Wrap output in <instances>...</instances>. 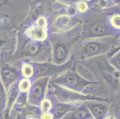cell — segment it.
<instances>
[{
	"instance_id": "obj_1",
	"label": "cell",
	"mask_w": 120,
	"mask_h": 119,
	"mask_svg": "<svg viewBox=\"0 0 120 119\" xmlns=\"http://www.w3.org/2000/svg\"><path fill=\"white\" fill-rule=\"evenodd\" d=\"M56 82L63 85L66 88L78 92L84 90L90 83L89 82L84 79L78 73L74 72H69L58 77Z\"/></svg>"
},
{
	"instance_id": "obj_2",
	"label": "cell",
	"mask_w": 120,
	"mask_h": 119,
	"mask_svg": "<svg viewBox=\"0 0 120 119\" xmlns=\"http://www.w3.org/2000/svg\"><path fill=\"white\" fill-rule=\"evenodd\" d=\"M111 44L99 41H89L82 46L80 50L81 57L86 59L96 55L102 54L109 51Z\"/></svg>"
},
{
	"instance_id": "obj_3",
	"label": "cell",
	"mask_w": 120,
	"mask_h": 119,
	"mask_svg": "<svg viewBox=\"0 0 120 119\" xmlns=\"http://www.w3.org/2000/svg\"><path fill=\"white\" fill-rule=\"evenodd\" d=\"M53 61L55 64H62L67 59L70 45L65 42L58 41L53 44Z\"/></svg>"
},
{
	"instance_id": "obj_4",
	"label": "cell",
	"mask_w": 120,
	"mask_h": 119,
	"mask_svg": "<svg viewBox=\"0 0 120 119\" xmlns=\"http://www.w3.org/2000/svg\"><path fill=\"white\" fill-rule=\"evenodd\" d=\"M88 108L95 119H105L110 106L106 102H92L88 104Z\"/></svg>"
},
{
	"instance_id": "obj_5",
	"label": "cell",
	"mask_w": 120,
	"mask_h": 119,
	"mask_svg": "<svg viewBox=\"0 0 120 119\" xmlns=\"http://www.w3.org/2000/svg\"><path fill=\"white\" fill-rule=\"evenodd\" d=\"M108 28L106 23L103 21L94 22L90 28V35L95 36H104L111 35V33Z\"/></svg>"
},
{
	"instance_id": "obj_6",
	"label": "cell",
	"mask_w": 120,
	"mask_h": 119,
	"mask_svg": "<svg viewBox=\"0 0 120 119\" xmlns=\"http://www.w3.org/2000/svg\"><path fill=\"white\" fill-rule=\"evenodd\" d=\"M91 113L85 107H79L78 109L68 112L61 119H91Z\"/></svg>"
},
{
	"instance_id": "obj_7",
	"label": "cell",
	"mask_w": 120,
	"mask_h": 119,
	"mask_svg": "<svg viewBox=\"0 0 120 119\" xmlns=\"http://www.w3.org/2000/svg\"><path fill=\"white\" fill-rule=\"evenodd\" d=\"M56 94L60 100L64 102H70V101L73 102L75 100L86 98V97L81 95L79 93L76 94L72 91H69L64 89H60L58 90L57 92H56Z\"/></svg>"
},
{
	"instance_id": "obj_8",
	"label": "cell",
	"mask_w": 120,
	"mask_h": 119,
	"mask_svg": "<svg viewBox=\"0 0 120 119\" xmlns=\"http://www.w3.org/2000/svg\"><path fill=\"white\" fill-rule=\"evenodd\" d=\"M45 82L42 83L37 82L34 85L30 90V98L32 102H39L44 95Z\"/></svg>"
},
{
	"instance_id": "obj_9",
	"label": "cell",
	"mask_w": 120,
	"mask_h": 119,
	"mask_svg": "<svg viewBox=\"0 0 120 119\" xmlns=\"http://www.w3.org/2000/svg\"><path fill=\"white\" fill-rule=\"evenodd\" d=\"M77 72L78 75L82 77L84 79L88 82H96V77L93 73L91 70L88 68L87 65L82 63H78L77 65Z\"/></svg>"
},
{
	"instance_id": "obj_10",
	"label": "cell",
	"mask_w": 120,
	"mask_h": 119,
	"mask_svg": "<svg viewBox=\"0 0 120 119\" xmlns=\"http://www.w3.org/2000/svg\"><path fill=\"white\" fill-rule=\"evenodd\" d=\"M110 110L116 119H120V90L112 97Z\"/></svg>"
},
{
	"instance_id": "obj_11",
	"label": "cell",
	"mask_w": 120,
	"mask_h": 119,
	"mask_svg": "<svg viewBox=\"0 0 120 119\" xmlns=\"http://www.w3.org/2000/svg\"><path fill=\"white\" fill-rule=\"evenodd\" d=\"M44 21L38 22V26L32 28L29 30V35L30 36L38 40H42L45 37V29H44Z\"/></svg>"
},
{
	"instance_id": "obj_12",
	"label": "cell",
	"mask_w": 120,
	"mask_h": 119,
	"mask_svg": "<svg viewBox=\"0 0 120 119\" xmlns=\"http://www.w3.org/2000/svg\"><path fill=\"white\" fill-rule=\"evenodd\" d=\"M40 45L35 42H29L25 45V54L29 56H34L37 55L40 51Z\"/></svg>"
},
{
	"instance_id": "obj_13",
	"label": "cell",
	"mask_w": 120,
	"mask_h": 119,
	"mask_svg": "<svg viewBox=\"0 0 120 119\" xmlns=\"http://www.w3.org/2000/svg\"><path fill=\"white\" fill-rule=\"evenodd\" d=\"M109 63L115 69L120 76V49L115 52V54L109 59Z\"/></svg>"
},
{
	"instance_id": "obj_14",
	"label": "cell",
	"mask_w": 120,
	"mask_h": 119,
	"mask_svg": "<svg viewBox=\"0 0 120 119\" xmlns=\"http://www.w3.org/2000/svg\"><path fill=\"white\" fill-rule=\"evenodd\" d=\"M17 73L13 69H6L2 72V77L5 82L11 83L16 79Z\"/></svg>"
},
{
	"instance_id": "obj_15",
	"label": "cell",
	"mask_w": 120,
	"mask_h": 119,
	"mask_svg": "<svg viewBox=\"0 0 120 119\" xmlns=\"http://www.w3.org/2000/svg\"><path fill=\"white\" fill-rule=\"evenodd\" d=\"M71 107H68L65 105L62 104H59L57 106L56 108L55 112H54V114H55V117L57 119H60V117H62V115L63 117L65 115V113H66L69 110H70Z\"/></svg>"
},
{
	"instance_id": "obj_16",
	"label": "cell",
	"mask_w": 120,
	"mask_h": 119,
	"mask_svg": "<svg viewBox=\"0 0 120 119\" xmlns=\"http://www.w3.org/2000/svg\"><path fill=\"white\" fill-rule=\"evenodd\" d=\"M111 23L112 26L114 28L120 29V15L113 16L111 18Z\"/></svg>"
},
{
	"instance_id": "obj_17",
	"label": "cell",
	"mask_w": 120,
	"mask_h": 119,
	"mask_svg": "<svg viewBox=\"0 0 120 119\" xmlns=\"http://www.w3.org/2000/svg\"><path fill=\"white\" fill-rule=\"evenodd\" d=\"M23 74L26 77H29L33 73V69L30 65L28 64H25L22 68Z\"/></svg>"
},
{
	"instance_id": "obj_18",
	"label": "cell",
	"mask_w": 120,
	"mask_h": 119,
	"mask_svg": "<svg viewBox=\"0 0 120 119\" xmlns=\"http://www.w3.org/2000/svg\"><path fill=\"white\" fill-rule=\"evenodd\" d=\"M19 88L22 90H23V91L28 90L30 88V82L28 80H23L20 82Z\"/></svg>"
},
{
	"instance_id": "obj_19",
	"label": "cell",
	"mask_w": 120,
	"mask_h": 119,
	"mask_svg": "<svg viewBox=\"0 0 120 119\" xmlns=\"http://www.w3.org/2000/svg\"><path fill=\"white\" fill-rule=\"evenodd\" d=\"M50 102L49 100H45L42 101V108L44 111H47L50 107Z\"/></svg>"
},
{
	"instance_id": "obj_20",
	"label": "cell",
	"mask_w": 120,
	"mask_h": 119,
	"mask_svg": "<svg viewBox=\"0 0 120 119\" xmlns=\"http://www.w3.org/2000/svg\"><path fill=\"white\" fill-rule=\"evenodd\" d=\"M115 119L113 116H110L108 118H107V119Z\"/></svg>"
},
{
	"instance_id": "obj_21",
	"label": "cell",
	"mask_w": 120,
	"mask_h": 119,
	"mask_svg": "<svg viewBox=\"0 0 120 119\" xmlns=\"http://www.w3.org/2000/svg\"><path fill=\"white\" fill-rule=\"evenodd\" d=\"M4 2H5V1H0V5H1V4H3Z\"/></svg>"
}]
</instances>
